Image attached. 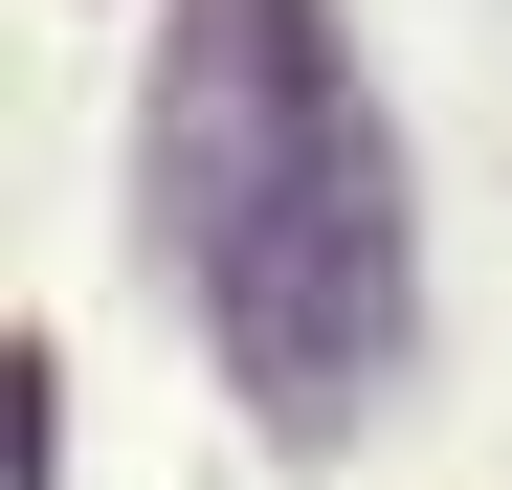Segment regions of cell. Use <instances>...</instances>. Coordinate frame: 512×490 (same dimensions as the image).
Returning a JSON list of instances; mask_svg holds the SVG:
<instances>
[{"label": "cell", "mask_w": 512, "mask_h": 490, "mask_svg": "<svg viewBox=\"0 0 512 490\" xmlns=\"http://www.w3.org/2000/svg\"><path fill=\"white\" fill-rule=\"evenodd\" d=\"M156 223L223 312V357L268 424H357L401 357V179L357 67L312 45V0H179L156 67Z\"/></svg>", "instance_id": "1"}]
</instances>
